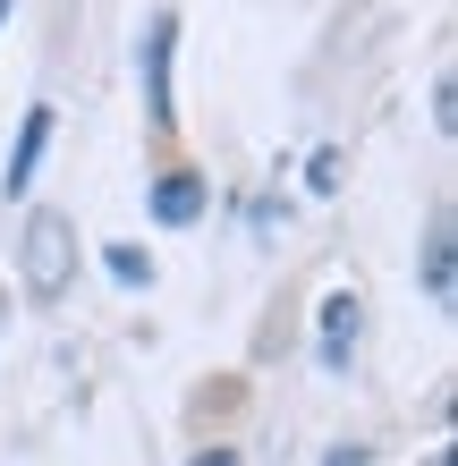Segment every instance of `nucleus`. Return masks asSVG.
I'll list each match as a JSON object with an SVG mask.
<instances>
[{"label": "nucleus", "instance_id": "f257e3e1", "mask_svg": "<svg viewBox=\"0 0 458 466\" xmlns=\"http://www.w3.org/2000/svg\"><path fill=\"white\" fill-rule=\"evenodd\" d=\"M17 280L35 306H60V297L76 289V221L68 212H25V229H17Z\"/></svg>", "mask_w": 458, "mask_h": 466}, {"label": "nucleus", "instance_id": "f03ea898", "mask_svg": "<svg viewBox=\"0 0 458 466\" xmlns=\"http://www.w3.org/2000/svg\"><path fill=\"white\" fill-rule=\"evenodd\" d=\"M170 51H178V17L153 9V17H145V43H137V86H145V119H153V127L178 119V102H170Z\"/></svg>", "mask_w": 458, "mask_h": 466}, {"label": "nucleus", "instance_id": "7ed1b4c3", "mask_svg": "<svg viewBox=\"0 0 458 466\" xmlns=\"http://www.w3.org/2000/svg\"><path fill=\"white\" fill-rule=\"evenodd\" d=\"M357 339H365V297L331 289V297H322V322H314V365L348 373V365H357Z\"/></svg>", "mask_w": 458, "mask_h": 466}, {"label": "nucleus", "instance_id": "20e7f679", "mask_svg": "<svg viewBox=\"0 0 458 466\" xmlns=\"http://www.w3.org/2000/svg\"><path fill=\"white\" fill-rule=\"evenodd\" d=\"M145 204H153V221H161V229H196V221H204V204H212V187H204V170H161Z\"/></svg>", "mask_w": 458, "mask_h": 466}, {"label": "nucleus", "instance_id": "39448f33", "mask_svg": "<svg viewBox=\"0 0 458 466\" xmlns=\"http://www.w3.org/2000/svg\"><path fill=\"white\" fill-rule=\"evenodd\" d=\"M51 136H60V119H51V111H25V127H17V153H9V170H0V196H25V187H35L43 153H51Z\"/></svg>", "mask_w": 458, "mask_h": 466}, {"label": "nucleus", "instance_id": "423d86ee", "mask_svg": "<svg viewBox=\"0 0 458 466\" xmlns=\"http://www.w3.org/2000/svg\"><path fill=\"white\" fill-rule=\"evenodd\" d=\"M450 289H458V238H450V221H433L424 229V297L450 306Z\"/></svg>", "mask_w": 458, "mask_h": 466}, {"label": "nucleus", "instance_id": "0eeeda50", "mask_svg": "<svg viewBox=\"0 0 458 466\" xmlns=\"http://www.w3.org/2000/svg\"><path fill=\"white\" fill-rule=\"evenodd\" d=\"M102 263H111V280H119V289H153V255H145V246H111Z\"/></svg>", "mask_w": 458, "mask_h": 466}, {"label": "nucleus", "instance_id": "6e6552de", "mask_svg": "<svg viewBox=\"0 0 458 466\" xmlns=\"http://www.w3.org/2000/svg\"><path fill=\"white\" fill-rule=\"evenodd\" d=\"M306 178L322 187V196H331V187H340V145H322V153H314V170H306Z\"/></svg>", "mask_w": 458, "mask_h": 466}, {"label": "nucleus", "instance_id": "1a4fd4ad", "mask_svg": "<svg viewBox=\"0 0 458 466\" xmlns=\"http://www.w3.org/2000/svg\"><path fill=\"white\" fill-rule=\"evenodd\" d=\"M365 458H373L365 441H340V450H322V466H365Z\"/></svg>", "mask_w": 458, "mask_h": 466}, {"label": "nucleus", "instance_id": "9d476101", "mask_svg": "<svg viewBox=\"0 0 458 466\" xmlns=\"http://www.w3.org/2000/svg\"><path fill=\"white\" fill-rule=\"evenodd\" d=\"M187 466H247V458H238L229 441H212V450H196V458H187Z\"/></svg>", "mask_w": 458, "mask_h": 466}, {"label": "nucleus", "instance_id": "9b49d317", "mask_svg": "<svg viewBox=\"0 0 458 466\" xmlns=\"http://www.w3.org/2000/svg\"><path fill=\"white\" fill-rule=\"evenodd\" d=\"M9 9H17V0H0V25H9Z\"/></svg>", "mask_w": 458, "mask_h": 466}]
</instances>
